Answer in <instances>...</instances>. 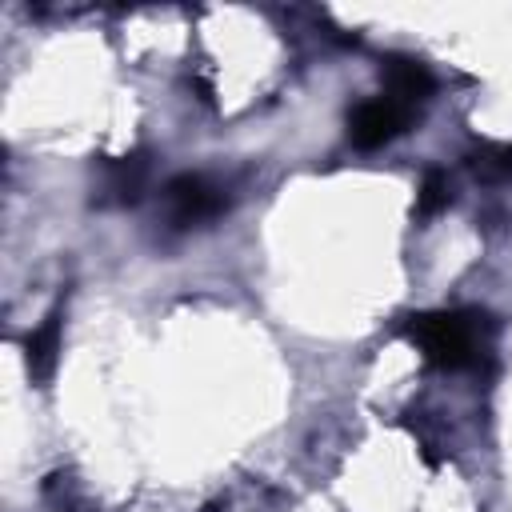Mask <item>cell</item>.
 <instances>
[{
  "mask_svg": "<svg viewBox=\"0 0 512 512\" xmlns=\"http://www.w3.org/2000/svg\"><path fill=\"white\" fill-rule=\"evenodd\" d=\"M404 332L436 368H472L492 348L496 324L480 308H452V312L408 316Z\"/></svg>",
  "mask_w": 512,
  "mask_h": 512,
  "instance_id": "1",
  "label": "cell"
},
{
  "mask_svg": "<svg viewBox=\"0 0 512 512\" xmlns=\"http://www.w3.org/2000/svg\"><path fill=\"white\" fill-rule=\"evenodd\" d=\"M448 196H452L448 172H444V168H428L424 180H420V192H416V216H420V220L436 216L440 208H448Z\"/></svg>",
  "mask_w": 512,
  "mask_h": 512,
  "instance_id": "8",
  "label": "cell"
},
{
  "mask_svg": "<svg viewBox=\"0 0 512 512\" xmlns=\"http://www.w3.org/2000/svg\"><path fill=\"white\" fill-rule=\"evenodd\" d=\"M384 92L392 100L416 108V104H424L436 92V80H432V72L420 60H412V56H388L384 60Z\"/></svg>",
  "mask_w": 512,
  "mask_h": 512,
  "instance_id": "5",
  "label": "cell"
},
{
  "mask_svg": "<svg viewBox=\"0 0 512 512\" xmlns=\"http://www.w3.org/2000/svg\"><path fill=\"white\" fill-rule=\"evenodd\" d=\"M464 164L484 184H508L512 180V144H476L464 152Z\"/></svg>",
  "mask_w": 512,
  "mask_h": 512,
  "instance_id": "7",
  "label": "cell"
},
{
  "mask_svg": "<svg viewBox=\"0 0 512 512\" xmlns=\"http://www.w3.org/2000/svg\"><path fill=\"white\" fill-rule=\"evenodd\" d=\"M144 176H148V160H144V156L108 160V164H104V176H100V200L136 204L140 192H144Z\"/></svg>",
  "mask_w": 512,
  "mask_h": 512,
  "instance_id": "6",
  "label": "cell"
},
{
  "mask_svg": "<svg viewBox=\"0 0 512 512\" xmlns=\"http://www.w3.org/2000/svg\"><path fill=\"white\" fill-rule=\"evenodd\" d=\"M416 120V108L392 100V96H376L352 108L348 116V136L356 148H380L388 140H396L400 132H408V124Z\"/></svg>",
  "mask_w": 512,
  "mask_h": 512,
  "instance_id": "3",
  "label": "cell"
},
{
  "mask_svg": "<svg viewBox=\"0 0 512 512\" xmlns=\"http://www.w3.org/2000/svg\"><path fill=\"white\" fill-rule=\"evenodd\" d=\"M224 212H228V188L208 180L204 172H180L164 184V220L176 232L212 224Z\"/></svg>",
  "mask_w": 512,
  "mask_h": 512,
  "instance_id": "2",
  "label": "cell"
},
{
  "mask_svg": "<svg viewBox=\"0 0 512 512\" xmlns=\"http://www.w3.org/2000/svg\"><path fill=\"white\" fill-rule=\"evenodd\" d=\"M60 328H64V296L52 304V312L40 320V328H32L24 336V360H28V372L32 380H52L56 372V352H60Z\"/></svg>",
  "mask_w": 512,
  "mask_h": 512,
  "instance_id": "4",
  "label": "cell"
}]
</instances>
